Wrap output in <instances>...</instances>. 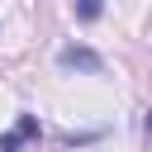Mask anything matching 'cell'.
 Wrapping results in <instances>:
<instances>
[{"mask_svg":"<svg viewBox=\"0 0 152 152\" xmlns=\"http://www.w3.org/2000/svg\"><path fill=\"white\" fill-rule=\"evenodd\" d=\"M147 138H152V109H147Z\"/></svg>","mask_w":152,"mask_h":152,"instance_id":"cell-4","label":"cell"},{"mask_svg":"<svg viewBox=\"0 0 152 152\" xmlns=\"http://www.w3.org/2000/svg\"><path fill=\"white\" fill-rule=\"evenodd\" d=\"M57 62H62V66H81V71H100V57H95L90 48H62Z\"/></svg>","mask_w":152,"mask_h":152,"instance_id":"cell-1","label":"cell"},{"mask_svg":"<svg viewBox=\"0 0 152 152\" xmlns=\"http://www.w3.org/2000/svg\"><path fill=\"white\" fill-rule=\"evenodd\" d=\"M33 133H38V124H33V119H19V128L0 138V152H14V147H19L24 138H33Z\"/></svg>","mask_w":152,"mask_h":152,"instance_id":"cell-2","label":"cell"},{"mask_svg":"<svg viewBox=\"0 0 152 152\" xmlns=\"http://www.w3.org/2000/svg\"><path fill=\"white\" fill-rule=\"evenodd\" d=\"M71 10H76V19H100V14H104L100 0H71Z\"/></svg>","mask_w":152,"mask_h":152,"instance_id":"cell-3","label":"cell"}]
</instances>
